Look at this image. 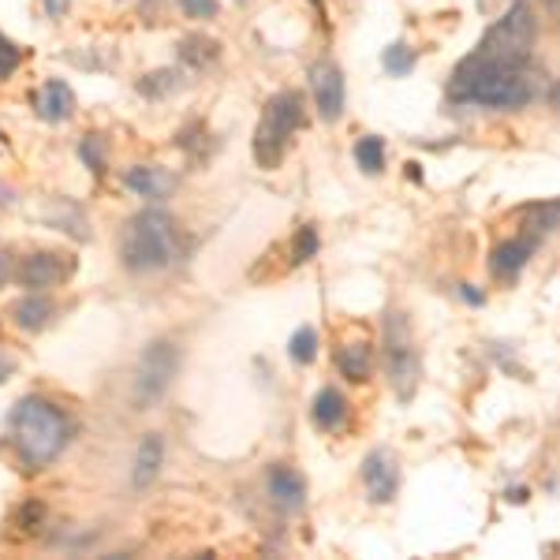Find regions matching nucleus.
Returning <instances> with one entry per match:
<instances>
[{
	"instance_id": "nucleus-1",
	"label": "nucleus",
	"mask_w": 560,
	"mask_h": 560,
	"mask_svg": "<svg viewBox=\"0 0 560 560\" xmlns=\"http://www.w3.org/2000/svg\"><path fill=\"white\" fill-rule=\"evenodd\" d=\"M535 42H538L535 12H530L527 0H516V4L504 12V20H497L490 31L482 34V42H478V49L471 57L459 60L448 86L471 83V79H486V75H516V71H527Z\"/></svg>"
},
{
	"instance_id": "nucleus-2",
	"label": "nucleus",
	"mask_w": 560,
	"mask_h": 560,
	"mask_svg": "<svg viewBox=\"0 0 560 560\" xmlns=\"http://www.w3.org/2000/svg\"><path fill=\"white\" fill-rule=\"evenodd\" d=\"M8 438H12L15 453L31 471L52 464L60 453H65L68 438H71V422L68 415L57 408L45 396H26L12 408V419H8Z\"/></svg>"
},
{
	"instance_id": "nucleus-3",
	"label": "nucleus",
	"mask_w": 560,
	"mask_h": 560,
	"mask_svg": "<svg viewBox=\"0 0 560 560\" xmlns=\"http://www.w3.org/2000/svg\"><path fill=\"white\" fill-rule=\"evenodd\" d=\"M124 266L135 273H153L165 269L176 258V224L165 210H142L131 217L120 243Z\"/></svg>"
},
{
	"instance_id": "nucleus-4",
	"label": "nucleus",
	"mask_w": 560,
	"mask_h": 560,
	"mask_svg": "<svg viewBox=\"0 0 560 560\" xmlns=\"http://www.w3.org/2000/svg\"><path fill=\"white\" fill-rule=\"evenodd\" d=\"M303 124V94L295 90H280L261 108V120L255 128V161L261 168H280L288 147H292V135Z\"/></svg>"
},
{
	"instance_id": "nucleus-5",
	"label": "nucleus",
	"mask_w": 560,
	"mask_h": 560,
	"mask_svg": "<svg viewBox=\"0 0 560 560\" xmlns=\"http://www.w3.org/2000/svg\"><path fill=\"white\" fill-rule=\"evenodd\" d=\"M176 366H179V351H176L173 340H153V345L142 351V359H139V377H135V400H139L142 408L158 404L161 396L168 393V385H173Z\"/></svg>"
},
{
	"instance_id": "nucleus-6",
	"label": "nucleus",
	"mask_w": 560,
	"mask_h": 560,
	"mask_svg": "<svg viewBox=\"0 0 560 560\" xmlns=\"http://www.w3.org/2000/svg\"><path fill=\"white\" fill-rule=\"evenodd\" d=\"M385 359H388V374H393L396 393L408 400L415 393V377H419V363H415V348H411V332L408 322L400 314H388V329H385Z\"/></svg>"
},
{
	"instance_id": "nucleus-7",
	"label": "nucleus",
	"mask_w": 560,
	"mask_h": 560,
	"mask_svg": "<svg viewBox=\"0 0 560 560\" xmlns=\"http://www.w3.org/2000/svg\"><path fill=\"white\" fill-rule=\"evenodd\" d=\"M311 90H314V102H318V113L325 124L340 120L345 113V75H340L337 65L322 60V65L311 68Z\"/></svg>"
},
{
	"instance_id": "nucleus-8",
	"label": "nucleus",
	"mask_w": 560,
	"mask_h": 560,
	"mask_svg": "<svg viewBox=\"0 0 560 560\" xmlns=\"http://www.w3.org/2000/svg\"><path fill=\"white\" fill-rule=\"evenodd\" d=\"M68 273H71V266L65 261V255H49V250H42V255H31L20 266V284L31 288V292H42V288L60 284Z\"/></svg>"
},
{
	"instance_id": "nucleus-9",
	"label": "nucleus",
	"mask_w": 560,
	"mask_h": 560,
	"mask_svg": "<svg viewBox=\"0 0 560 560\" xmlns=\"http://www.w3.org/2000/svg\"><path fill=\"white\" fill-rule=\"evenodd\" d=\"M363 482L370 501H393L396 490H400V475H396V464L388 453H370L363 464Z\"/></svg>"
},
{
	"instance_id": "nucleus-10",
	"label": "nucleus",
	"mask_w": 560,
	"mask_h": 560,
	"mask_svg": "<svg viewBox=\"0 0 560 560\" xmlns=\"http://www.w3.org/2000/svg\"><path fill=\"white\" fill-rule=\"evenodd\" d=\"M34 108H38L42 120L49 124H65L71 113H75V94L68 90V83H60V79H52V83H45L38 94H34Z\"/></svg>"
},
{
	"instance_id": "nucleus-11",
	"label": "nucleus",
	"mask_w": 560,
	"mask_h": 560,
	"mask_svg": "<svg viewBox=\"0 0 560 560\" xmlns=\"http://www.w3.org/2000/svg\"><path fill=\"white\" fill-rule=\"evenodd\" d=\"M535 255V240H504L501 247H493V258H490V269L497 277L512 280L527 266V258Z\"/></svg>"
},
{
	"instance_id": "nucleus-12",
	"label": "nucleus",
	"mask_w": 560,
	"mask_h": 560,
	"mask_svg": "<svg viewBox=\"0 0 560 560\" xmlns=\"http://www.w3.org/2000/svg\"><path fill=\"white\" fill-rule=\"evenodd\" d=\"M269 497H273V501L284 512H300L303 509V497H306L303 478L292 475L288 467H273V471H269Z\"/></svg>"
},
{
	"instance_id": "nucleus-13",
	"label": "nucleus",
	"mask_w": 560,
	"mask_h": 560,
	"mask_svg": "<svg viewBox=\"0 0 560 560\" xmlns=\"http://www.w3.org/2000/svg\"><path fill=\"white\" fill-rule=\"evenodd\" d=\"M128 187L142 198H165L176 187V179L158 165H135L128 168Z\"/></svg>"
},
{
	"instance_id": "nucleus-14",
	"label": "nucleus",
	"mask_w": 560,
	"mask_h": 560,
	"mask_svg": "<svg viewBox=\"0 0 560 560\" xmlns=\"http://www.w3.org/2000/svg\"><path fill=\"white\" fill-rule=\"evenodd\" d=\"M161 464H165V441H161V433H147L139 445V456H135V486H150L158 478Z\"/></svg>"
},
{
	"instance_id": "nucleus-15",
	"label": "nucleus",
	"mask_w": 560,
	"mask_h": 560,
	"mask_svg": "<svg viewBox=\"0 0 560 560\" xmlns=\"http://www.w3.org/2000/svg\"><path fill=\"white\" fill-rule=\"evenodd\" d=\"M345 415H348V404H345V396H340L337 388H322V393L314 396V422H318L322 430L340 427V422H345Z\"/></svg>"
},
{
	"instance_id": "nucleus-16",
	"label": "nucleus",
	"mask_w": 560,
	"mask_h": 560,
	"mask_svg": "<svg viewBox=\"0 0 560 560\" xmlns=\"http://www.w3.org/2000/svg\"><path fill=\"white\" fill-rule=\"evenodd\" d=\"M12 318H15V325H20V329L34 332V329H42V325L52 318V303L42 300V295H26V300L15 303Z\"/></svg>"
},
{
	"instance_id": "nucleus-17",
	"label": "nucleus",
	"mask_w": 560,
	"mask_h": 560,
	"mask_svg": "<svg viewBox=\"0 0 560 560\" xmlns=\"http://www.w3.org/2000/svg\"><path fill=\"white\" fill-rule=\"evenodd\" d=\"M337 366H340V374L351 377V382H363V377L370 374V348H366V345H348V348H340Z\"/></svg>"
},
{
	"instance_id": "nucleus-18",
	"label": "nucleus",
	"mask_w": 560,
	"mask_h": 560,
	"mask_svg": "<svg viewBox=\"0 0 560 560\" xmlns=\"http://www.w3.org/2000/svg\"><path fill=\"white\" fill-rule=\"evenodd\" d=\"M355 158H359V165H363V173H370V176L382 173V165H385V147H382V139H374V135L359 139Z\"/></svg>"
},
{
	"instance_id": "nucleus-19",
	"label": "nucleus",
	"mask_w": 560,
	"mask_h": 560,
	"mask_svg": "<svg viewBox=\"0 0 560 560\" xmlns=\"http://www.w3.org/2000/svg\"><path fill=\"white\" fill-rule=\"evenodd\" d=\"M557 213H560V206H557V202H541V206H535V210L527 213V229L535 232V236H549V232L557 229Z\"/></svg>"
},
{
	"instance_id": "nucleus-20",
	"label": "nucleus",
	"mask_w": 560,
	"mask_h": 560,
	"mask_svg": "<svg viewBox=\"0 0 560 560\" xmlns=\"http://www.w3.org/2000/svg\"><path fill=\"white\" fill-rule=\"evenodd\" d=\"M288 355H292L295 363H314V355H318V337H314V329L295 332L292 345H288Z\"/></svg>"
},
{
	"instance_id": "nucleus-21",
	"label": "nucleus",
	"mask_w": 560,
	"mask_h": 560,
	"mask_svg": "<svg viewBox=\"0 0 560 560\" xmlns=\"http://www.w3.org/2000/svg\"><path fill=\"white\" fill-rule=\"evenodd\" d=\"M411 68H415V52L408 49V45H388V49H385V71H388V75H408Z\"/></svg>"
},
{
	"instance_id": "nucleus-22",
	"label": "nucleus",
	"mask_w": 560,
	"mask_h": 560,
	"mask_svg": "<svg viewBox=\"0 0 560 560\" xmlns=\"http://www.w3.org/2000/svg\"><path fill=\"white\" fill-rule=\"evenodd\" d=\"M15 68H20V49L8 38H0V79H8Z\"/></svg>"
},
{
	"instance_id": "nucleus-23",
	"label": "nucleus",
	"mask_w": 560,
	"mask_h": 560,
	"mask_svg": "<svg viewBox=\"0 0 560 560\" xmlns=\"http://www.w3.org/2000/svg\"><path fill=\"white\" fill-rule=\"evenodd\" d=\"M79 153L86 158V165L94 168V173H102L105 161H102V139L97 135H90V139H83V147H79Z\"/></svg>"
},
{
	"instance_id": "nucleus-24",
	"label": "nucleus",
	"mask_w": 560,
	"mask_h": 560,
	"mask_svg": "<svg viewBox=\"0 0 560 560\" xmlns=\"http://www.w3.org/2000/svg\"><path fill=\"white\" fill-rule=\"evenodd\" d=\"M179 8H184L191 20H213L217 15V0H179Z\"/></svg>"
},
{
	"instance_id": "nucleus-25",
	"label": "nucleus",
	"mask_w": 560,
	"mask_h": 560,
	"mask_svg": "<svg viewBox=\"0 0 560 560\" xmlns=\"http://www.w3.org/2000/svg\"><path fill=\"white\" fill-rule=\"evenodd\" d=\"M314 250H318V232H314V229H303V232H300V243H295V255H292V261H306V258H314Z\"/></svg>"
},
{
	"instance_id": "nucleus-26",
	"label": "nucleus",
	"mask_w": 560,
	"mask_h": 560,
	"mask_svg": "<svg viewBox=\"0 0 560 560\" xmlns=\"http://www.w3.org/2000/svg\"><path fill=\"white\" fill-rule=\"evenodd\" d=\"M42 516H45L42 504H26V509L20 512V523H31V527H26V530H34V523H42Z\"/></svg>"
},
{
	"instance_id": "nucleus-27",
	"label": "nucleus",
	"mask_w": 560,
	"mask_h": 560,
	"mask_svg": "<svg viewBox=\"0 0 560 560\" xmlns=\"http://www.w3.org/2000/svg\"><path fill=\"white\" fill-rule=\"evenodd\" d=\"M45 12H49L52 20H57V15L68 12V0H45Z\"/></svg>"
},
{
	"instance_id": "nucleus-28",
	"label": "nucleus",
	"mask_w": 560,
	"mask_h": 560,
	"mask_svg": "<svg viewBox=\"0 0 560 560\" xmlns=\"http://www.w3.org/2000/svg\"><path fill=\"white\" fill-rule=\"evenodd\" d=\"M464 300L475 303V306H482V292H471V284H464Z\"/></svg>"
},
{
	"instance_id": "nucleus-29",
	"label": "nucleus",
	"mask_w": 560,
	"mask_h": 560,
	"mask_svg": "<svg viewBox=\"0 0 560 560\" xmlns=\"http://www.w3.org/2000/svg\"><path fill=\"white\" fill-rule=\"evenodd\" d=\"M8 374H12V359H8V355H0V382H4Z\"/></svg>"
},
{
	"instance_id": "nucleus-30",
	"label": "nucleus",
	"mask_w": 560,
	"mask_h": 560,
	"mask_svg": "<svg viewBox=\"0 0 560 560\" xmlns=\"http://www.w3.org/2000/svg\"><path fill=\"white\" fill-rule=\"evenodd\" d=\"M8 280V255H0V284Z\"/></svg>"
}]
</instances>
